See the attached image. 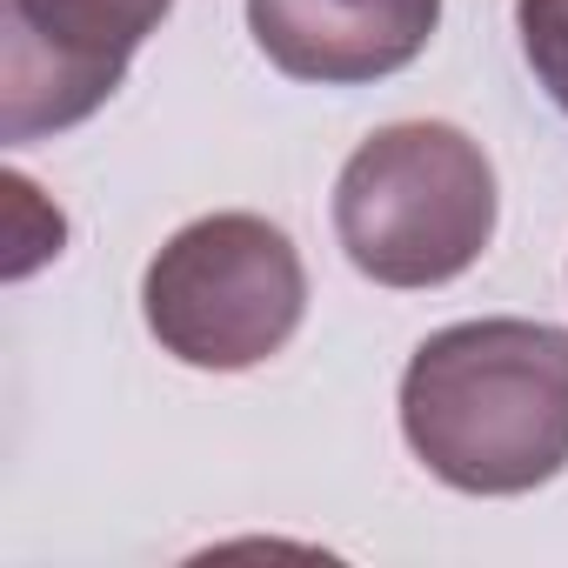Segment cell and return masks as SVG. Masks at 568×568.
<instances>
[{
  "label": "cell",
  "instance_id": "cell-1",
  "mask_svg": "<svg viewBox=\"0 0 568 568\" xmlns=\"http://www.w3.org/2000/svg\"><path fill=\"white\" fill-rule=\"evenodd\" d=\"M402 435L462 495H528L568 468V335L548 322H455L402 375Z\"/></svg>",
  "mask_w": 568,
  "mask_h": 568
},
{
  "label": "cell",
  "instance_id": "cell-2",
  "mask_svg": "<svg viewBox=\"0 0 568 568\" xmlns=\"http://www.w3.org/2000/svg\"><path fill=\"white\" fill-rule=\"evenodd\" d=\"M335 234L382 288H442L495 234V168L448 121H395L368 134L335 181Z\"/></svg>",
  "mask_w": 568,
  "mask_h": 568
},
{
  "label": "cell",
  "instance_id": "cell-3",
  "mask_svg": "<svg viewBox=\"0 0 568 568\" xmlns=\"http://www.w3.org/2000/svg\"><path fill=\"white\" fill-rule=\"evenodd\" d=\"M308 274L295 241L261 214H207L187 221L141 281V315L154 342L214 375L261 368L302 328Z\"/></svg>",
  "mask_w": 568,
  "mask_h": 568
},
{
  "label": "cell",
  "instance_id": "cell-4",
  "mask_svg": "<svg viewBox=\"0 0 568 568\" xmlns=\"http://www.w3.org/2000/svg\"><path fill=\"white\" fill-rule=\"evenodd\" d=\"M174 0H8L0 14V134L34 141L88 121Z\"/></svg>",
  "mask_w": 568,
  "mask_h": 568
},
{
  "label": "cell",
  "instance_id": "cell-5",
  "mask_svg": "<svg viewBox=\"0 0 568 568\" xmlns=\"http://www.w3.org/2000/svg\"><path fill=\"white\" fill-rule=\"evenodd\" d=\"M442 21V0H247L254 48L322 88H362L402 74Z\"/></svg>",
  "mask_w": 568,
  "mask_h": 568
},
{
  "label": "cell",
  "instance_id": "cell-6",
  "mask_svg": "<svg viewBox=\"0 0 568 568\" xmlns=\"http://www.w3.org/2000/svg\"><path fill=\"white\" fill-rule=\"evenodd\" d=\"M515 28H521V54L535 81L568 114V0H515Z\"/></svg>",
  "mask_w": 568,
  "mask_h": 568
}]
</instances>
